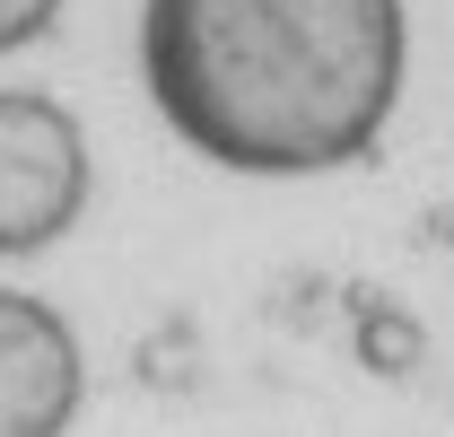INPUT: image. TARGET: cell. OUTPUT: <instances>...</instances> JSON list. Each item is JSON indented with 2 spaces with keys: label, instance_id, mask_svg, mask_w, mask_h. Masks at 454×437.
<instances>
[{
  "label": "cell",
  "instance_id": "cell-1",
  "mask_svg": "<svg viewBox=\"0 0 454 437\" xmlns=\"http://www.w3.org/2000/svg\"><path fill=\"white\" fill-rule=\"evenodd\" d=\"M140 88L219 175H340L402 114L411 0H149Z\"/></svg>",
  "mask_w": 454,
  "mask_h": 437
},
{
  "label": "cell",
  "instance_id": "cell-4",
  "mask_svg": "<svg viewBox=\"0 0 454 437\" xmlns=\"http://www.w3.org/2000/svg\"><path fill=\"white\" fill-rule=\"evenodd\" d=\"M61 9H70V0H0V61L27 53V44H44L61 27Z\"/></svg>",
  "mask_w": 454,
  "mask_h": 437
},
{
  "label": "cell",
  "instance_id": "cell-3",
  "mask_svg": "<svg viewBox=\"0 0 454 437\" xmlns=\"http://www.w3.org/2000/svg\"><path fill=\"white\" fill-rule=\"evenodd\" d=\"M88 359L61 306L35 289H0V437H61L79 420Z\"/></svg>",
  "mask_w": 454,
  "mask_h": 437
},
{
  "label": "cell",
  "instance_id": "cell-2",
  "mask_svg": "<svg viewBox=\"0 0 454 437\" xmlns=\"http://www.w3.org/2000/svg\"><path fill=\"white\" fill-rule=\"evenodd\" d=\"M97 193L88 123L53 88H0V254H44Z\"/></svg>",
  "mask_w": 454,
  "mask_h": 437
}]
</instances>
